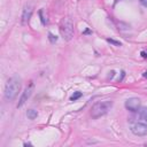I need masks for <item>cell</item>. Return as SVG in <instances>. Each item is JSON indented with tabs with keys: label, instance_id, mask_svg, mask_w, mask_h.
<instances>
[{
	"label": "cell",
	"instance_id": "12",
	"mask_svg": "<svg viewBox=\"0 0 147 147\" xmlns=\"http://www.w3.org/2000/svg\"><path fill=\"white\" fill-rule=\"evenodd\" d=\"M107 41H108V42H110V44H113L114 46H121V45H122V44H121V41H117V40L111 39V38H108V39H107Z\"/></svg>",
	"mask_w": 147,
	"mask_h": 147
},
{
	"label": "cell",
	"instance_id": "2",
	"mask_svg": "<svg viewBox=\"0 0 147 147\" xmlns=\"http://www.w3.org/2000/svg\"><path fill=\"white\" fill-rule=\"evenodd\" d=\"M113 107V101L111 100H103V101H98L95 102L92 108H91V116L92 118L96 119L103 115H106L110 108Z\"/></svg>",
	"mask_w": 147,
	"mask_h": 147
},
{
	"label": "cell",
	"instance_id": "15",
	"mask_svg": "<svg viewBox=\"0 0 147 147\" xmlns=\"http://www.w3.org/2000/svg\"><path fill=\"white\" fill-rule=\"evenodd\" d=\"M139 2H140L141 6H144L145 8H147V0H139Z\"/></svg>",
	"mask_w": 147,
	"mask_h": 147
},
{
	"label": "cell",
	"instance_id": "17",
	"mask_svg": "<svg viewBox=\"0 0 147 147\" xmlns=\"http://www.w3.org/2000/svg\"><path fill=\"white\" fill-rule=\"evenodd\" d=\"M144 77H147V71H145V72H144Z\"/></svg>",
	"mask_w": 147,
	"mask_h": 147
},
{
	"label": "cell",
	"instance_id": "5",
	"mask_svg": "<svg viewBox=\"0 0 147 147\" xmlns=\"http://www.w3.org/2000/svg\"><path fill=\"white\" fill-rule=\"evenodd\" d=\"M32 92H33V83L31 82V83L29 84V86H26V87L24 88V91H23V93H22V95H21V98H20V100H18L17 108L22 107V106L28 101V99L31 96Z\"/></svg>",
	"mask_w": 147,
	"mask_h": 147
},
{
	"label": "cell",
	"instance_id": "18",
	"mask_svg": "<svg viewBox=\"0 0 147 147\" xmlns=\"http://www.w3.org/2000/svg\"><path fill=\"white\" fill-rule=\"evenodd\" d=\"M146 145H147V144H146Z\"/></svg>",
	"mask_w": 147,
	"mask_h": 147
},
{
	"label": "cell",
	"instance_id": "16",
	"mask_svg": "<svg viewBox=\"0 0 147 147\" xmlns=\"http://www.w3.org/2000/svg\"><path fill=\"white\" fill-rule=\"evenodd\" d=\"M24 146H31V144L30 142H24Z\"/></svg>",
	"mask_w": 147,
	"mask_h": 147
},
{
	"label": "cell",
	"instance_id": "6",
	"mask_svg": "<svg viewBox=\"0 0 147 147\" xmlns=\"http://www.w3.org/2000/svg\"><path fill=\"white\" fill-rule=\"evenodd\" d=\"M125 108L131 113L138 111L139 108H140V99H138V98H129L125 101Z\"/></svg>",
	"mask_w": 147,
	"mask_h": 147
},
{
	"label": "cell",
	"instance_id": "9",
	"mask_svg": "<svg viewBox=\"0 0 147 147\" xmlns=\"http://www.w3.org/2000/svg\"><path fill=\"white\" fill-rule=\"evenodd\" d=\"M26 116H28L29 119H34V118L38 116V111H37L36 109H29V110L26 111Z\"/></svg>",
	"mask_w": 147,
	"mask_h": 147
},
{
	"label": "cell",
	"instance_id": "14",
	"mask_svg": "<svg viewBox=\"0 0 147 147\" xmlns=\"http://www.w3.org/2000/svg\"><path fill=\"white\" fill-rule=\"evenodd\" d=\"M140 55H141V57H144V59H147V48L142 49V51L140 52Z\"/></svg>",
	"mask_w": 147,
	"mask_h": 147
},
{
	"label": "cell",
	"instance_id": "3",
	"mask_svg": "<svg viewBox=\"0 0 147 147\" xmlns=\"http://www.w3.org/2000/svg\"><path fill=\"white\" fill-rule=\"evenodd\" d=\"M60 33L62 36V38L67 41L71 40L74 37V22L71 21V18L69 17H64L61 21L60 24Z\"/></svg>",
	"mask_w": 147,
	"mask_h": 147
},
{
	"label": "cell",
	"instance_id": "11",
	"mask_svg": "<svg viewBox=\"0 0 147 147\" xmlns=\"http://www.w3.org/2000/svg\"><path fill=\"white\" fill-rule=\"evenodd\" d=\"M48 39H49V41L52 42V44H54V42H56V40H57V37L56 36H54L53 33H48Z\"/></svg>",
	"mask_w": 147,
	"mask_h": 147
},
{
	"label": "cell",
	"instance_id": "13",
	"mask_svg": "<svg viewBox=\"0 0 147 147\" xmlns=\"http://www.w3.org/2000/svg\"><path fill=\"white\" fill-rule=\"evenodd\" d=\"M39 16H40V21H41V23L45 25V24H46V21H45V17H44V15H42V9L39 10Z\"/></svg>",
	"mask_w": 147,
	"mask_h": 147
},
{
	"label": "cell",
	"instance_id": "1",
	"mask_svg": "<svg viewBox=\"0 0 147 147\" xmlns=\"http://www.w3.org/2000/svg\"><path fill=\"white\" fill-rule=\"evenodd\" d=\"M20 90H21V78L17 76L9 78L5 86V99L7 101H13L17 96Z\"/></svg>",
	"mask_w": 147,
	"mask_h": 147
},
{
	"label": "cell",
	"instance_id": "7",
	"mask_svg": "<svg viewBox=\"0 0 147 147\" xmlns=\"http://www.w3.org/2000/svg\"><path fill=\"white\" fill-rule=\"evenodd\" d=\"M32 13H33V7L31 5H25L24 9H23V13H22V22L23 23H28L32 16Z\"/></svg>",
	"mask_w": 147,
	"mask_h": 147
},
{
	"label": "cell",
	"instance_id": "10",
	"mask_svg": "<svg viewBox=\"0 0 147 147\" xmlns=\"http://www.w3.org/2000/svg\"><path fill=\"white\" fill-rule=\"evenodd\" d=\"M82 95H83V94H82V92H78V91H77V92H75V93L70 96V101H76V100H77V99H79Z\"/></svg>",
	"mask_w": 147,
	"mask_h": 147
},
{
	"label": "cell",
	"instance_id": "4",
	"mask_svg": "<svg viewBox=\"0 0 147 147\" xmlns=\"http://www.w3.org/2000/svg\"><path fill=\"white\" fill-rule=\"evenodd\" d=\"M130 129L134 136H139V137L147 136V124H145V123H140V122L133 123Z\"/></svg>",
	"mask_w": 147,
	"mask_h": 147
},
{
	"label": "cell",
	"instance_id": "8",
	"mask_svg": "<svg viewBox=\"0 0 147 147\" xmlns=\"http://www.w3.org/2000/svg\"><path fill=\"white\" fill-rule=\"evenodd\" d=\"M139 118L144 122H147V107L139 108Z\"/></svg>",
	"mask_w": 147,
	"mask_h": 147
}]
</instances>
